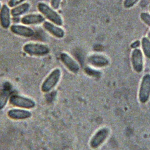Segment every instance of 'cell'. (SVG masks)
<instances>
[{
    "label": "cell",
    "mask_w": 150,
    "mask_h": 150,
    "mask_svg": "<svg viewBox=\"0 0 150 150\" xmlns=\"http://www.w3.org/2000/svg\"><path fill=\"white\" fill-rule=\"evenodd\" d=\"M38 11L42 15L47 19L50 22L57 25L62 26L63 23L61 16L52 7L44 2H39L37 6Z\"/></svg>",
    "instance_id": "1"
},
{
    "label": "cell",
    "mask_w": 150,
    "mask_h": 150,
    "mask_svg": "<svg viewBox=\"0 0 150 150\" xmlns=\"http://www.w3.org/2000/svg\"><path fill=\"white\" fill-rule=\"evenodd\" d=\"M23 50L32 56H43L50 52V49L47 45L39 43H26L23 46Z\"/></svg>",
    "instance_id": "2"
},
{
    "label": "cell",
    "mask_w": 150,
    "mask_h": 150,
    "mask_svg": "<svg viewBox=\"0 0 150 150\" xmlns=\"http://www.w3.org/2000/svg\"><path fill=\"white\" fill-rule=\"evenodd\" d=\"M61 77V70L59 68L53 70L47 76L42 84L41 90L43 93H47L52 90L59 83Z\"/></svg>",
    "instance_id": "3"
},
{
    "label": "cell",
    "mask_w": 150,
    "mask_h": 150,
    "mask_svg": "<svg viewBox=\"0 0 150 150\" xmlns=\"http://www.w3.org/2000/svg\"><path fill=\"white\" fill-rule=\"evenodd\" d=\"M150 97V74H145L142 78L139 92L138 98L140 103H146Z\"/></svg>",
    "instance_id": "4"
},
{
    "label": "cell",
    "mask_w": 150,
    "mask_h": 150,
    "mask_svg": "<svg viewBox=\"0 0 150 150\" xmlns=\"http://www.w3.org/2000/svg\"><path fill=\"white\" fill-rule=\"evenodd\" d=\"M9 103L13 106L30 109L36 106V103L32 99L19 95H13L9 98Z\"/></svg>",
    "instance_id": "5"
},
{
    "label": "cell",
    "mask_w": 150,
    "mask_h": 150,
    "mask_svg": "<svg viewBox=\"0 0 150 150\" xmlns=\"http://www.w3.org/2000/svg\"><path fill=\"white\" fill-rule=\"evenodd\" d=\"M109 129L107 128H103L98 129L91 138L90 145L93 149L98 148L107 138L109 135Z\"/></svg>",
    "instance_id": "6"
},
{
    "label": "cell",
    "mask_w": 150,
    "mask_h": 150,
    "mask_svg": "<svg viewBox=\"0 0 150 150\" xmlns=\"http://www.w3.org/2000/svg\"><path fill=\"white\" fill-rule=\"evenodd\" d=\"M131 64L137 73H141L144 69L143 54L139 49H133L131 53Z\"/></svg>",
    "instance_id": "7"
},
{
    "label": "cell",
    "mask_w": 150,
    "mask_h": 150,
    "mask_svg": "<svg viewBox=\"0 0 150 150\" xmlns=\"http://www.w3.org/2000/svg\"><path fill=\"white\" fill-rule=\"evenodd\" d=\"M60 59L66 67L73 73H77L79 71L80 67L77 62L69 54L62 52L60 54Z\"/></svg>",
    "instance_id": "8"
},
{
    "label": "cell",
    "mask_w": 150,
    "mask_h": 150,
    "mask_svg": "<svg viewBox=\"0 0 150 150\" xmlns=\"http://www.w3.org/2000/svg\"><path fill=\"white\" fill-rule=\"evenodd\" d=\"M10 30L16 35L25 38H30L35 34V32L32 28L22 25H12L10 27Z\"/></svg>",
    "instance_id": "9"
},
{
    "label": "cell",
    "mask_w": 150,
    "mask_h": 150,
    "mask_svg": "<svg viewBox=\"0 0 150 150\" xmlns=\"http://www.w3.org/2000/svg\"><path fill=\"white\" fill-rule=\"evenodd\" d=\"M11 11L6 4H3L0 9V25L1 26L6 29L11 27Z\"/></svg>",
    "instance_id": "10"
},
{
    "label": "cell",
    "mask_w": 150,
    "mask_h": 150,
    "mask_svg": "<svg viewBox=\"0 0 150 150\" xmlns=\"http://www.w3.org/2000/svg\"><path fill=\"white\" fill-rule=\"evenodd\" d=\"M43 27L50 34L56 38L61 39L64 36V30L62 28L59 27V26H57L50 22L45 21L43 23Z\"/></svg>",
    "instance_id": "11"
},
{
    "label": "cell",
    "mask_w": 150,
    "mask_h": 150,
    "mask_svg": "<svg viewBox=\"0 0 150 150\" xmlns=\"http://www.w3.org/2000/svg\"><path fill=\"white\" fill-rule=\"evenodd\" d=\"M87 62L94 67H103L109 64V60L104 55L93 54L88 57Z\"/></svg>",
    "instance_id": "12"
},
{
    "label": "cell",
    "mask_w": 150,
    "mask_h": 150,
    "mask_svg": "<svg viewBox=\"0 0 150 150\" xmlns=\"http://www.w3.org/2000/svg\"><path fill=\"white\" fill-rule=\"evenodd\" d=\"M7 115L9 118L15 120H25L30 118L32 116V113L26 110L23 109H19V108H13L9 110Z\"/></svg>",
    "instance_id": "13"
},
{
    "label": "cell",
    "mask_w": 150,
    "mask_h": 150,
    "mask_svg": "<svg viewBox=\"0 0 150 150\" xmlns=\"http://www.w3.org/2000/svg\"><path fill=\"white\" fill-rule=\"evenodd\" d=\"M45 17L40 13H32L23 16L21 18V22L25 25H38L45 22Z\"/></svg>",
    "instance_id": "14"
},
{
    "label": "cell",
    "mask_w": 150,
    "mask_h": 150,
    "mask_svg": "<svg viewBox=\"0 0 150 150\" xmlns=\"http://www.w3.org/2000/svg\"><path fill=\"white\" fill-rule=\"evenodd\" d=\"M30 6V5L28 2L22 3L21 5L12 8L11 10V14L13 17L19 16L29 11Z\"/></svg>",
    "instance_id": "15"
},
{
    "label": "cell",
    "mask_w": 150,
    "mask_h": 150,
    "mask_svg": "<svg viewBox=\"0 0 150 150\" xmlns=\"http://www.w3.org/2000/svg\"><path fill=\"white\" fill-rule=\"evenodd\" d=\"M141 44L144 54L146 58L150 59V39L148 37H143Z\"/></svg>",
    "instance_id": "16"
},
{
    "label": "cell",
    "mask_w": 150,
    "mask_h": 150,
    "mask_svg": "<svg viewBox=\"0 0 150 150\" xmlns=\"http://www.w3.org/2000/svg\"><path fill=\"white\" fill-rule=\"evenodd\" d=\"M9 98V94L6 91H2L0 94V110H2L6 105Z\"/></svg>",
    "instance_id": "17"
},
{
    "label": "cell",
    "mask_w": 150,
    "mask_h": 150,
    "mask_svg": "<svg viewBox=\"0 0 150 150\" xmlns=\"http://www.w3.org/2000/svg\"><path fill=\"white\" fill-rule=\"evenodd\" d=\"M140 18L142 21L150 27V14L148 12H142L140 14Z\"/></svg>",
    "instance_id": "18"
},
{
    "label": "cell",
    "mask_w": 150,
    "mask_h": 150,
    "mask_svg": "<svg viewBox=\"0 0 150 150\" xmlns=\"http://www.w3.org/2000/svg\"><path fill=\"white\" fill-rule=\"evenodd\" d=\"M139 0H124L123 2V6L126 9H129L134 6Z\"/></svg>",
    "instance_id": "19"
},
{
    "label": "cell",
    "mask_w": 150,
    "mask_h": 150,
    "mask_svg": "<svg viewBox=\"0 0 150 150\" xmlns=\"http://www.w3.org/2000/svg\"><path fill=\"white\" fill-rule=\"evenodd\" d=\"M25 0H9L8 2V6L10 8H14L19 5H21Z\"/></svg>",
    "instance_id": "20"
},
{
    "label": "cell",
    "mask_w": 150,
    "mask_h": 150,
    "mask_svg": "<svg viewBox=\"0 0 150 150\" xmlns=\"http://www.w3.org/2000/svg\"><path fill=\"white\" fill-rule=\"evenodd\" d=\"M62 0H50V5L51 7L55 9H57L59 8L60 4Z\"/></svg>",
    "instance_id": "21"
},
{
    "label": "cell",
    "mask_w": 150,
    "mask_h": 150,
    "mask_svg": "<svg viewBox=\"0 0 150 150\" xmlns=\"http://www.w3.org/2000/svg\"><path fill=\"white\" fill-rule=\"evenodd\" d=\"M141 45V42L139 40H137L134 41L131 45H130V47L131 48L135 49H138V47H139Z\"/></svg>",
    "instance_id": "22"
},
{
    "label": "cell",
    "mask_w": 150,
    "mask_h": 150,
    "mask_svg": "<svg viewBox=\"0 0 150 150\" xmlns=\"http://www.w3.org/2000/svg\"><path fill=\"white\" fill-rule=\"evenodd\" d=\"M85 71L86 72V73H87L88 74L90 75V76L98 75L97 73H99V72H97V71H94V70H92V69H89V68H86L85 69Z\"/></svg>",
    "instance_id": "23"
},
{
    "label": "cell",
    "mask_w": 150,
    "mask_h": 150,
    "mask_svg": "<svg viewBox=\"0 0 150 150\" xmlns=\"http://www.w3.org/2000/svg\"><path fill=\"white\" fill-rule=\"evenodd\" d=\"M147 36H148V38H149V39H150V30H149V32L148 33Z\"/></svg>",
    "instance_id": "24"
},
{
    "label": "cell",
    "mask_w": 150,
    "mask_h": 150,
    "mask_svg": "<svg viewBox=\"0 0 150 150\" xmlns=\"http://www.w3.org/2000/svg\"><path fill=\"white\" fill-rule=\"evenodd\" d=\"M1 6H2V5H1V4L0 3V9H1Z\"/></svg>",
    "instance_id": "25"
},
{
    "label": "cell",
    "mask_w": 150,
    "mask_h": 150,
    "mask_svg": "<svg viewBox=\"0 0 150 150\" xmlns=\"http://www.w3.org/2000/svg\"><path fill=\"white\" fill-rule=\"evenodd\" d=\"M149 11H150V4H149Z\"/></svg>",
    "instance_id": "26"
},
{
    "label": "cell",
    "mask_w": 150,
    "mask_h": 150,
    "mask_svg": "<svg viewBox=\"0 0 150 150\" xmlns=\"http://www.w3.org/2000/svg\"><path fill=\"white\" fill-rule=\"evenodd\" d=\"M0 1H2V0H0Z\"/></svg>",
    "instance_id": "27"
}]
</instances>
